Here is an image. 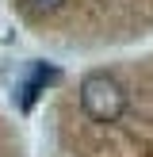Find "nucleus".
Masks as SVG:
<instances>
[{"instance_id": "1", "label": "nucleus", "mask_w": 153, "mask_h": 157, "mask_svg": "<svg viewBox=\"0 0 153 157\" xmlns=\"http://www.w3.org/2000/svg\"><path fill=\"white\" fill-rule=\"evenodd\" d=\"M4 4L31 35L54 38L111 23L130 0H4Z\"/></svg>"}, {"instance_id": "2", "label": "nucleus", "mask_w": 153, "mask_h": 157, "mask_svg": "<svg viewBox=\"0 0 153 157\" xmlns=\"http://www.w3.org/2000/svg\"><path fill=\"white\" fill-rule=\"evenodd\" d=\"M0 157H23V138H19V127L0 111Z\"/></svg>"}]
</instances>
